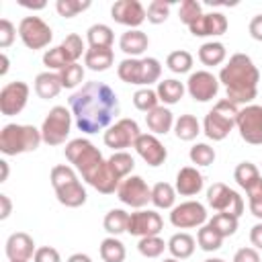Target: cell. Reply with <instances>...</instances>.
<instances>
[{
	"label": "cell",
	"instance_id": "obj_27",
	"mask_svg": "<svg viewBox=\"0 0 262 262\" xmlns=\"http://www.w3.org/2000/svg\"><path fill=\"white\" fill-rule=\"evenodd\" d=\"M194 244H196V242H194L192 235H188V233H174V235L168 239V250H170L172 258H176V260H186V258L192 256V252H194V248H196Z\"/></svg>",
	"mask_w": 262,
	"mask_h": 262
},
{
	"label": "cell",
	"instance_id": "obj_44",
	"mask_svg": "<svg viewBox=\"0 0 262 262\" xmlns=\"http://www.w3.org/2000/svg\"><path fill=\"white\" fill-rule=\"evenodd\" d=\"M188 158L196 166H211L215 162V149L207 143H194L188 151Z\"/></svg>",
	"mask_w": 262,
	"mask_h": 262
},
{
	"label": "cell",
	"instance_id": "obj_43",
	"mask_svg": "<svg viewBox=\"0 0 262 262\" xmlns=\"http://www.w3.org/2000/svg\"><path fill=\"white\" fill-rule=\"evenodd\" d=\"M59 74V80H61V86L63 88H76L78 84H82L84 80V68L76 61V63H68L63 70L57 72Z\"/></svg>",
	"mask_w": 262,
	"mask_h": 262
},
{
	"label": "cell",
	"instance_id": "obj_49",
	"mask_svg": "<svg viewBox=\"0 0 262 262\" xmlns=\"http://www.w3.org/2000/svg\"><path fill=\"white\" fill-rule=\"evenodd\" d=\"M43 63H45L49 70H63L70 61H68L66 53H63V49L57 45V47L47 49V51L43 53Z\"/></svg>",
	"mask_w": 262,
	"mask_h": 262
},
{
	"label": "cell",
	"instance_id": "obj_60",
	"mask_svg": "<svg viewBox=\"0 0 262 262\" xmlns=\"http://www.w3.org/2000/svg\"><path fill=\"white\" fill-rule=\"evenodd\" d=\"M205 262H225V260H221V258H207Z\"/></svg>",
	"mask_w": 262,
	"mask_h": 262
},
{
	"label": "cell",
	"instance_id": "obj_32",
	"mask_svg": "<svg viewBox=\"0 0 262 262\" xmlns=\"http://www.w3.org/2000/svg\"><path fill=\"white\" fill-rule=\"evenodd\" d=\"M127 223H129V213L123 209H111L104 219H102V227L104 231H108L111 235H121L123 231H127Z\"/></svg>",
	"mask_w": 262,
	"mask_h": 262
},
{
	"label": "cell",
	"instance_id": "obj_29",
	"mask_svg": "<svg viewBox=\"0 0 262 262\" xmlns=\"http://www.w3.org/2000/svg\"><path fill=\"white\" fill-rule=\"evenodd\" d=\"M225 57H227V49L219 41H209L199 47V59L205 66H219L225 61Z\"/></svg>",
	"mask_w": 262,
	"mask_h": 262
},
{
	"label": "cell",
	"instance_id": "obj_15",
	"mask_svg": "<svg viewBox=\"0 0 262 262\" xmlns=\"http://www.w3.org/2000/svg\"><path fill=\"white\" fill-rule=\"evenodd\" d=\"M29 92H31L29 86L20 80H14V82H8L6 86H2V90H0V113L4 117L18 115L27 106Z\"/></svg>",
	"mask_w": 262,
	"mask_h": 262
},
{
	"label": "cell",
	"instance_id": "obj_52",
	"mask_svg": "<svg viewBox=\"0 0 262 262\" xmlns=\"http://www.w3.org/2000/svg\"><path fill=\"white\" fill-rule=\"evenodd\" d=\"M233 262H260V254L256 248H239L233 254Z\"/></svg>",
	"mask_w": 262,
	"mask_h": 262
},
{
	"label": "cell",
	"instance_id": "obj_41",
	"mask_svg": "<svg viewBox=\"0 0 262 262\" xmlns=\"http://www.w3.org/2000/svg\"><path fill=\"white\" fill-rule=\"evenodd\" d=\"M158 102H160L158 92L151 90V88H139V90L133 94V104H135V108L141 111V113H149V111H154L156 106H160Z\"/></svg>",
	"mask_w": 262,
	"mask_h": 262
},
{
	"label": "cell",
	"instance_id": "obj_24",
	"mask_svg": "<svg viewBox=\"0 0 262 262\" xmlns=\"http://www.w3.org/2000/svg\"><path fill=\"white\" fill-rule=\"evenodd\" d=\"M115 53L111 47H88L84 53V63L92 72H104L113 66Z\"/></svg>",
	"mask_w": 262,
	"mask_h": 262
},
{
	"label": "cell",
	"instance_id": "obj_19",
	"mask_svg": "<svg viewBox=\"0 0 262 262\" xmlns=\"http://www.w3.org/2000/svg\"><path fill=\"white\" fill-rule=\"evenodd\" d=\"M133 147H135V151L141 156V160H143L147 166H154V168L162 166V164L166 162V158H168L166 147H164L162 141H160L156 135H151V133H141V135L137 137V141H135Z\"/></svg>",
	"mask_w": 262,
	"mask_h": 262
},
{
	"label": "cell",
	"instance_id": "obj_5",
	"mask_svg": "<svg viewBox=\"0 0 262 262\" xmlns=\"http://www.w3.org/2000/svg\"><path fill=\"white\" fill-rule=\"evenodd\" d=\"M43 141L41 129L33 125L8 123L0 131V151L4 156H18L27 151H35Z\"/></svg>",
	"mask_w": 262,
	"mask_h": 262
},
{
	"label": "cell",
	"instance_id": "obj_46",
	"mask_svg": "<svg viewBox=\"0 0 262 262\" xmlns=\"http://www.w3.org/2000/svg\"><path fill=\"white\" fill-rule=\"evenodd\" d=\"M86 8H90V2H88V0H84V2H80V0H57V2H55V10H57L59 16H63V18H72V16H76L78 12L86 10Z\"/></svg>",
	"mask_w": 262,
	"mask_h": 262
},
{
	"label": "cell",
	"instance_id": "obj_30",
	"mask_svg": "<svg viewBox=\"0 0 262 262\" xmlns=\"http://www.w3.org/2000/svg\"><path fill=\"white\" fill-rule=\"evenodd\" d=\"M156 92H158V98L164 104H176L184 96V84L174 80V78H168V80L158 82V90Z\"/></svg>",
	"mask_w": 262,
	"mask_h": 262
},
{
	"label": "cell",
	"instance_id": "obj_42",
	"mask_svg": "<svg viewBox=\"0 0 262 262\" xmlns=\"http://www.w3.org/2000/svg\"><path fill=\"white\" fill-rule=\"evenodd\" d=\"M59 47L63 49V53H66V57H68L70 63H76L78 57H80L82 53H86V49H84V41H82V37L76 35V33H70V35L61 41Z\"/></svg>",
	"mask_w": 262,
	"mask_h": 262
},
{
	"label": "cell",
	"instance_id": "obj_20",
	"mask_svg": "<svg viewBox=\"0 0 262 262\" xmlns=\"http://www.w3.org/2000/svg\"><path fill=\"white\" fill-rule=\"evenodd\" d=\"M188 29L194 37H211V35L217 37L227 31V18L221 12H207V14H201V18Z\"/></svg>",
	"mask_w": 262,
	"mask_h": 262
},
{
	"label": "cell",
	"instance_id": "obj_58",
	"mask_svg": "<svg viewBox=\"0 0 262 262\" xmlns=\"http://www.w3.org/2000/svg\"><path fill=\"white\" fill-rule=\"evenodd\" d=\"M0 59H2V68H0V76H4V74L8 72V57H6V53H2V55H0Z\"/></svg>",
	"mask_w": 262,
	"mask_h": 262
},
{
	"label": "cell",
	"instance_id": "obj_2",
	"mask_svg": "<svg viewBox=\"0 0 262 262\" xmlns=\"http://www.w3.org/2000/svg\"><path fill=\"white\" fill-rule=\"evenodd\" d=\"M219 82H223L227 90V100L233 104L248 106L258 94L260 72L254 66L252 57L246 53H233L229 61L219 72Z\"/></svg>",
	"mask_w": 262,
	"mask_h": 262
},
{
	"label": "cell",
	"instance_id": "obj_34",
	"mask_svg": "<svg viewBox=\"0 0 262 262\" xmlns=\"http://www.w3.org/2000/svg\"><path fill=\"white\" fill-rule=\"evenodd\" d=\"M125 246L121 239H117L115 235L104 237L100 242V258L104 262H123L125 260Z\"/></svg>",
	"mask_w": 262,
	"mask_h": 262
},
{
	"label": "cell",
	"instance_id": "obj_39",
	"mask_svg": "<svg viewBox=\"0 0 262 262\" xmlns=\"http://www.w3.org/2000/svg\"><path fill=\"white\" fill-rule=\"evenodd\" d=\"M196 244H199L201 250H205V252H215V250L221 248L223 237L207 223V225H203V227L199 229V233H196Z\"/></svg>",
	"mask_w": 262,
	"mask_h": 262
},
{
	"label": "cell",
	"instance_id": "obj_53",
	"mask_svg": "<svg viewBox=\"0 0 262 262\" xmlns=\"http://www.w3.org/2000/svg\"><path fill=\"white\" fill-rule=\"evenodd\" d=\"M250 37L256 39V41H262V14H256L252 20H250Z\"/></svg>",
	"mask_w": 262,
	"mask_h": 262
},
{
	"label": "cell",
	"instance_id": "obj_59",
	"mask_svg": "<svg viewBox=\"0 0 262 262\" xmlns=\"http://www.w3.org/2000/svg\"><path fill=\"white\" fill-rule=\"evenodd\" d=\"M23 6H27V8H45V2H39V4H29V2H20Z\"/></svg>",
	"mask_w": 262,
	"mask_h": 262
},
{
	"label": "cell",
	"instance_id": "obj_61",
	"mask_svg": "<svg viewBox=\"0 0 262 262\" xmlns=\"http://www.w3.org/2000/svg\"><path fill=\"white\" fill-rule=\"evenodd\" d=\"M162 262H180V260H176V258H164Z\"/></svg>",
	"mask_w": 262,
	"mask_h": 262
},
{
	"label": "cell",
	"instance_id": "obj_17",
	"mask_svg": "<svg viewBox=\"0 0 262 262\" xmlns=\"http://www.w3.org/2000/svg\"><path fill=\"white\" fill-rule=\"evenodd\" d=\"M164 229V221L160 213L156 211H135L129 213V223H127V233L137 235V237H147V235H160Z\"/></svg>",
	"mask_w": 262,
	"mask_h": 262
},
{
	"label": "cell",
	"instance_id": "obj_57",
	"mask_svg": "<svg viewBox=\"0 0 262 262\" xmlns=\"http://www.w3.org/2000/svg\"><path fill=\"white\" fill-rule=\"evenodd\" d=\"M0 168H2L0 182H6V178H8V162H6V160H0Z\"/></svg>",
	"mask_w": 262,
	"mask_h": 262
},
{
	"label": "cell",
	"instance_id": "obj_22",
	"mask_svg": "<svg viewBox=\"0 0 262 262\" xmlns=\"http://www.w3.org/2000/svg\"><path fill=\"white\" fill-rule=\"evenodd\" d=\"M176 192L182 196H192L203 190V174L194 166H184L176 174Z\"/></svg>",
	"mask_w": 262,
	"mask_h": 262
},
{
	"label": "cell",
	"instance_id": "obj_11",
	"mask_svg": "<svg viewBox=\"0 0 262 262\" xmlns=\"http://www.w3.org/2000/svg\"><path fill=\"white\" fill-rule=\"evenodd\" d=\"M139 135H141V131H139L137 121H133V119H119L115 125H111L104 131L102 139H104L106 147H111L115 151H123L125 147L135 145Z\"/></svg>",
	"mask_w": 262,
	"mask_h": 262
},
{
	"label": "cell",
	"instance_id": "obj_23",
	"mask_svg": "<svg viewBox=\"0 0 262 262\" xmlns=\"http://www.w3.org/2000/svg\"><path fill=\"white\" fill-rule=\"evenodd\" d=\"M147 45H149V39H147V35H145L143 31H139V29H129V31H125V33L121 35V39H119L121 51L127 53V55H131V57L141 55V53L147 49Z\"/></svg>",
	"mask_w": 262,
	"mask_h": 262
},
{
	"label": "cell",
	"instance_id": "obj_33",
	"mask_svg": "<svg viewBox=\"0 0 262 262\" xmlns=\"http://www.w3.org/2000/svg\"><path fill=\"white\" fill-rule=\"evenodd\" d=\"M176 201V188L168 182H158L151 188V203L158 209H174Z\"/></svg>",
	"mask_w": 262,
	"mask_h": 262
},
{
	"label": "cell",
	"instance_id": "obj_45",
	"mask_svg": "<svg viewBox=\"0 0 262 262\" xmlns=\"http://www.w3.org/2000/svg\"><path fill=\"white\" fill-rule=\"evenodd\" d=\"M203 10H201V4L196 0H182L180 2V8H178V18L180 23H184L186 27L194 25L199 18H201Z\"/></svg>",
	"mask_w": 262,
	"mask_h": 262
},
{
	"label": "cell",
	"instance_id": "obj_31",
	"mask_svg": "<svg viewBox=\"0 0 262 262\" xmlns=\"http://www.w3.org/2000/svg\"><path fill=\"white\" fill-rule=\"evenodd\" d=\"M174 133H176V137L178 139H182V141H192L199 133H201V125H199V121H196V117L194 115H180L178 119H176V123H174Z\"/></svg>",
	"mask_w": 262,
	"mask_h": 262
},
{
	"label": "cell",
	"instance_id": "obj_35",
	"mask_svg": "<svg viewBox=\"0 0 262 262\" xmlns=\"http://www.w3.org/2000/svg\"><path fill=\"white\" fill-rule=\"evenodd\" d=\"M86 37H88L90 47H111L113 45V39H115L113 29L108 25H102V23L92 25L86 31Z\"/></svg>",
	"mask_w": 262,
	"mask_h": 262
},
{
	"label": "cell",
	"instance_id": "obj_38",
	"mask_svg": "<svg viewBox=\"0 0 262 262\" xmlns=\"http://www.w3.org/2000/svg\"><path fill=\"white\" fill-rule=\"evenodd\" d=\"M166 66H168V70H172L174 74H186V72H190V68H192V55H190L188 51H184V49H176V51L168 53Z\"/></svg>",
	"mask_w": 262,
	"mask_h": 262
},
{
	"label": "cell",
	"instance_id": "obj_18",
	"mask_svg": "<svg viewBox=\"0 0 262 262\" xmlns=\"http://www.w3.org/2000/svg\"><path fill=\"white\" fill-rule=\"evenodd\" d=\"M111 16L115 18V23L125 25L129 29H137L147 18L145 8L137 0H117L111 6Z\"/></svg>",
	"mask_w": 262,
	"mask_h": 262
},
{
	"label": "cell",
	"instance_id": "obj_26",
	"mask_svg": "<svg viewBox=\"0 0 262 262\" xmlns=\"http://www.w3.org/2000/svg\"><path fill=\"white\" fill-rule=\"evenodd\" d=\"M145 123H147V127H149L151 133L166 135L172 129V125H174V115L166 106H156L154 111H149L145 115Z\"/></svg>",
	"mask_w": 262,
	"mask_h": 262
},
{
	"label": "cell",
	"instance_id": "obj_62",
	"mask_svg": "<svg viewBox=\"0 0 262 262\" xmlns=\"http://www.w3.org/2000/svg\"><path fill=\"white\" fill-rule=\"evenodd\" d=\"M10 262H25V260H10Z\"/></svg>",
	"mask_w": 262,
	"mask_h": 262
},
{
	"label": "cell",
	"instance_id": "obj_37",
	"mask_svg": "<svg viewBox=\"0 0 262 262\" xmlns=\"http://www.w3.org/2000/svg\"><path fill=\"white\" fill-rule=\"evenodd\" d=\"M237 219L239 217H233L229 213H215L211 219H209V225L221 235V237H229L237 231Z\"/></svg>",
	"mask_w": 262,
	"mask_h": 262
},
{
	"label": "cell",
	"instance_id": "obj_48",
	"mask_svg": "<svg viewBox=\"0 0 262 262\" xmlns=\"http://www.w3.org/2000/svg\"><path fill=\"white\" fill-rule=\"evenodd\" d=\"M246 192H248V205H250L252 215L262 219V178L254 182Z\"/></svg>",
	"mask_w": 262,
	"mask_h": 262
},
{
	"label": "cell",
	"instance_id": "obj_25",
	"mask_svg": "<svg viewBox=\"0 0 262 262\" xmlns=\"http://www.w3.org/2000/svg\"><path fill=\"white\" fill-rule=\"evenodd\" d=\"M61 88H63V86H61L59 74L41 72V74H37V78H35V92H37V96L43 98V100L55 98Z\"/></svg>",
	"mask_w": 262,
	"mask_h": 262
},
{
	"label": "cell",
	"instance_id": "obj_12",
	"mask_svg": "<svg viewBox=\"0 0 262 262\" xmlns=\"http://www.w3.org/2000/svg\"><path fill=\"white\" fill-rule=\"evenodd\" d=\"M242 139L250 145H262V106L248 104L239 108L237 123H235Z\"/></svg>",
	"mask_w": 262,
	"mask_h": 262
},
{
	"label": "cell",
	"instance_id": "obj_8",
	"mask_svg": "<svg viewBox=\"0 0 262 262\" xmlns=\"http://www.w3.org/2000/svg\"><path fill=\"white\" fill-rule=\"evenodd\" d=\"M70 129H72V115L66 106L57 104L43 119L41 135L47 145H61L70 135Z\"/></svg>",
	"mask_w": 262,
	"mask_h": 262
},
{
	"label": "cell",
	"instance_id": "obj_21",
	"mask_svg": "<svg viewBox=\"0 0 262 262\" xmlns=\"http://www.w3.org/2000/svg\"><path fill=\"white\" fill-rule=\"evenodd\" d=\"M35 252H37L35 242L25 231H16L6 239V256H8V260H25L27 262V260H31L35 256Z\"/></svg>",
	"mask_w": 262,
	"mask_h": 262
},
{
	"label": "cell",
	"instance_id": "obj_36",
	"mask_svg": "<svg viewBox=\"0 0 262 262\" xmlns=\"http://www.w3.org/2000/svg\"><path fill=\"white\" fill-rule=\"evenodd\" d=\"M262 176H260V172H258V168L252 164V162H242V164H237L235 166V170H233V180L244 188V190H248L254 182H258Z\"/></svg>",
	"mask_w": 262,
	"mask_h": 262
},
{
	"label": "cell",
	"instance_id": "obj_55",
	"mask_svg": "<svg viewBox=\"0 0 262 262\" xmlns=\"http://www.w3.org/2000/svg\"><path fill=\"white\" fill-rule=\"evenodd\" d=\"M0 203H2V211H0V219L4 221V219H8V215H10V211H12V203H10V199H8V194H0Z\"/></svg>",
	"mask_w": 262,
	"mask_h": 262
},
{
	"label": "cell",
	"instance_id": "obj_56",
	"mask_svg": "<svg viewBox=\"0 0 262 262\" xmlns=\"http://www.w3.org/2000/svg\"><path fill=\"white\" fill-rule=\"evenodd\" d=\"M68 262H92V258H90L88 254L78 252V254H72V256L68 258Z\"/></svg>",
	"mask_w": 262,
	"mask_h": 262
},
{
	"label": "cell",
	"instance_id": "obj_1",
	"mask_svg": "<svg viewBox=\"0 0 262 262\" xmlns=\"http://www.w3.org/2000/svg\"><path fill=\"white\" fill-rule=\"evenodd\" d=\"M70 108L82 133H98L119 115V98L104 82H86L70 96Z\"/></svg>",
	"mask_w": 262,
	"mask_h": 262
},
{
	"label": "cell",
	"instance_id": "obj_54",
	"mask_svg": "<svg viewBox=\"0 0 262 262\" xmlns=\"http://www.w3.org/2000/svg\"><path fill=\"white\" fill-rule=\"evenodd\" d=\"M250 242L256 250H262V223H256L250 229Z\"/></svg>",
	"mask_w": 262,
	"mask_h": 262
},
{
	"label": "cell",
	"instance_id": "obj_51",
	"mask_svg": "<svg viewBox=\"0 0 262 262\" xmlns=\"http://www.w3.org/2000/svg\"><path fill=\"white\" fill-rule=\"evenodd\" d=\"M33 262H61L59 258V252L51 246H41L37 248L35 256H33Z\"/></svg>",
	"mask_w": 262,
	"mask_h": 262
},
{
	"label": "cell",
	"instance_id": "obj_4",
	"mask_svg": "<svg viewBox=\"0 0 262 262\" xmlns=\"http://www.w3.org/2000/svg\"><path fill=\"white\" fill-rule=\"evenodd\" d=\"M49 180H51V186L55 190L57 201L63 207L76 209V207H82L86 203V188L78 180L72 166H66V164L53 166L51 174H49Z\"/></svg>",
	"mask_w": 262,
	"mask_h": 262
},
{
	"label": "cell",
	"instance_id": "obj_28",
	"mask_svg": "<svg viewBox=\"0 0 262 262\" xmlns=\"http://www.w3.org/2000/svg\"><path fill=\"white\" fill-rule=\"evenodd\" d=\"M106 164H108L111 172H113L121 182H123L127 176H131V172H133V168H135L133 156L127 154V151H115V154L106 160Z\"/></svg>",
	"mask_w": 262,
	"mask_h": 262
},
{
	"label": "cell",
	"instance_id": "obj_6",
	"mask_svg": "<svg viewBox=\"0 0 262 262\" xmlns=\"http://www.w3.org/2000/svg\"><path fill=\"white\" fill-rule=\"evenodd\" d=\"M237 113H239V108L231 100H227V98L217 100L215 106L205 115V121H203L205 135L213 141H223L235 127Z\"/></svg>",
	"mask_w": 262,
	"mask_h": 262
},
{
	"label": "cell",
	"instance_id": "obj_9",
	"mask_svg": "<svg viewBox=\"0 0 262 262\" xmlns=\"http://www.w3.org/2000/svg\"><path fill=\"white\" fill-rule=\"evenodd\" d=\"M18 37L25 43V47L37 51L51 43L53 31L41 16H25L18 23Z\"/></svg>",
	"mask_w": 262,
	"mask_h": 262
},
{
	"label": "cell",
	"instance_id": "obj_16",
	"mask_svg": "<svg viewBox=\"0 0 262 262\" xmlns=\"http://www.w3.org/2000/svg\"><path fill=\"white\" fill-rule=\"evenodd\" d=\"M186 90L190 94V98L199 100V102H207V100H213L219 92V80L207 72V70H199V72H192L186 80Z\"/></svg>",
	"mask_w": 262,
	"mask_h": 262
},
{
	"label": "cell",
	"instance_id": "obj_13",
	"mask_svg": "<svg viewBox=\"0 0 262 262\" xmlns=\"http://www.w3.org/2000/svg\"><path fill=\"white\" fill-rule=\"evenodd\" d=\"M117 196L123 205L133 207V209H141L147 203H151V188L145 184V180L141 176H127L119 184Z\"/></svg>",
	"mask_w": 262,
	"mask_h": 262
},
{
	"label": "cell",
	"instance_id": "obj_7",
	"mask_svg": "<svg viewBox=\"0 0 262 262\" xmlns=\"http://www.w3.org/2000/svg\"><path fill=\"white\" fill-rule=\"evenodd\" d=\"M117 74L125 84H135V86H145L147 88L149 84L160 80L162 66L156 57H143V59L127 57L119 63Z\"/></svg>",
	"mask_w": 262,
	"mask_h": 262
},
{
	"label": "cell",
	"instance_id": "obj_3",
	"mask_svg": "<svg viewBox=\"0 0 262 262\" xmlns=\"http://www.w3.org/2000/svg\"><path fill=\"white\" fill-rule=\"evenodd\" d=\"M66 158L68 162L82 174V178L94 188L96 186V180L102 178L104 174V166H106V160L102 158L100 149L84 139V137H78V139H72L68 145H66Z\"/></svg>",
	"mask_w": 262,
	"mask_h": 262
},
{
	"label": "cell",
	"instance_id": "obj_50",
	"mask_svg": "<svg viewBox=\"0 0 262 262\" xmlns=\"http://www.w3.org/2000/svg\"><path fill=\"white\" fill-rule=\"evenodd\" d=\"M14 37H16L14 25H12L8 18H2V20H0V47H2V49L10 47L12 41H14Z\"/></svg>",
	"mask_w": 262,
	"mask_h": 262
},
{
	"label": "cell",
	"instance_id": "obj_40",
	"mask_svg": "<svg viewBox=\"0 0 262 262\" xmlns=\"http://www.w3.org/2000/svg\"><path fill=\"white\" fill-rule=\"evenodd\" d=\"M168 248V244H164V239L160 235H147V237H139L137 250L141 256L145 258H158L164 254V250Z\"/></svg>",
	"mask_w": 262,
	"mask_h": 262
},
{
	"label": "cell",
	"instance_id": "obj_10",
	"mask_svg": "<svg viewBox=\"0 0 262 262\" xmlns=\"http://www.w3.org/2000/svg\"><path fill=\"white\" fill-rule=\"evenodd\" d=\"M207 203L211 209H215L217 213H229L233 217H239L244 213V201L242 196L229 188L223 182H215L209 186L207 190Z\"/></svg>",
	"mask_w": 262,
	"mask_h": 262
},
{
	"label": "cell",
	"instance_id": "obj_14",
	"mask_svg": "<svg viewBox=\"0 0 262 262\" xmlns=\"http://www.w3.org/2000/svg\"><path fill=\"white\" fill-rule=\"evenodd\" d=\"M207 221V209L199 201H186L172 209L170 223L178 229H190V227H203Z\"/></svg>",
	"mask_w": 262,
	"mask_h": 262
},
{
	"label": "cell",
	"instance_id": "obj_47",
	"mask_svg": "<svg viewBox=\"0 0 262 262\" xmlns=\"http://www.w3.org/2000/svg\"><path fill=\"white\" fill-rule=\"evenodd\" d=\"M145 14H147V20H149L151 25H160V23H164V20L168 18V14H170V4L164 2V0H151V2L147 4Z\"/></svg>",
	"mask_w": 262,
	"mask_h": 262
}]
</instances>
